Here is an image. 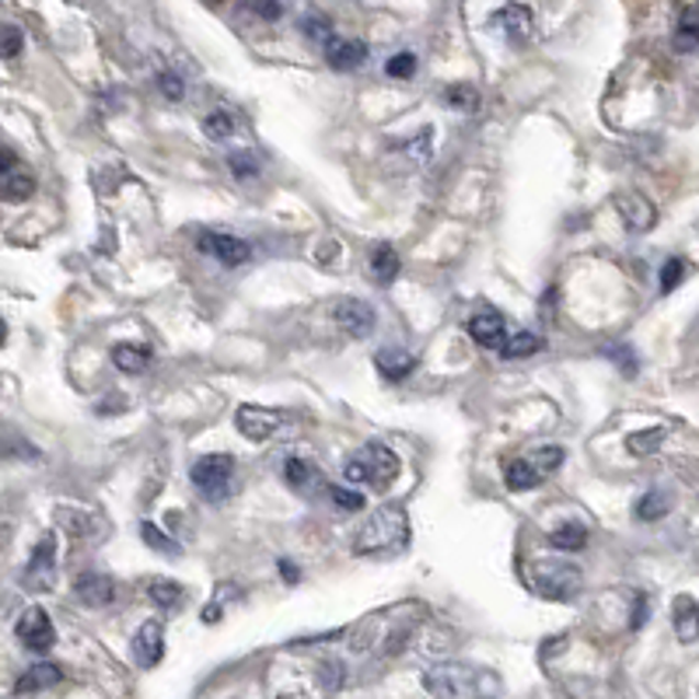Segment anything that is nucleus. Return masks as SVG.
I'll return each mask as SVG.
<instances>
[{"label":"nucleus","mask_w":699,"mask_h":699,"mask_svg":"<svg viewBox=\"0 0 699 699\" xmlns=\"http://www.w3.org/2000/svg\"><path fill=\"white\" fill-rule=\"evenodd\" d=\"M424 689L433 699H500L504 683L494 668L469 665V661H441L424 672Z\"/></svg>","instance_id":"nucleus-1"},{"label":"nucleus","mask_w":699,"mask_h":699,"mask_svg":"<svg viewBox=\"0 0 699 699\" xmlns=\"http://www.w3.org/2000/svg\"><path fill=\"white\" fill-rule=\"evenodd\" d=\"M424 616L420 601H406V606H392L382 612H371L353 627V651H395L403 640L417 630Z\"/></svg>","instance_id":"nucleus-2"},{"label":"nucleus","mask_w":699,"mask_h":699,"mask_svg":"<svg viewBox=\"0 0 699 699\" xmlns=\"http://www.w3.org/2000/svg\"><path fill=\"white\" fill-rule=\"evenodd\" d=\"M406 545H409L406 507L403 504H382L361 525V532H357V539H353V553L371 556V560H385V556H399Z\"/></svg>","instance_id":"nucleus-3"},{"label":"nucleus","mask_w":699,"mask_h":699,"mask_svg":"<svg viewBox=\"0 0 699 699\" xmlns=\"http://www.w3.org/2000/svg\"><path fill=\"white\" fill-rule=\"evenodd\" d=\"M521 577L539 598H550V601H574L584 588L580 566L571 560H550V556L528 560L521 566Z\"/></svg>","instance_id":"nucleus-4"},{"label":"nucleus","mask_w":699,"mask_h":699,"mask_svg":"<svg viewBox=\"0 0 699 699\" xmlns=\"http://www.w3.org/2000/svg\"><path fill=\"white\" fill-rule=\"evenodd\" d=\"M343 476L353 486H371L382 494V489H388L395 480H399V459H395V451L385 448L382 441H371L347 462Z\"/></svg>","instance_id":"nucleus-5"},{"label":"nucleus","mask_w":699,"mask_h":699,"mask_svg":"<svg viewBox=\"0 0 699 699\" xmlns=\"http://www.w3.org/2000/svg\"><path fill=\"white\" fill-rule=\"evenodd\" d=\"M189 480H193L196 494L206 497L211 504L228 500L232 483H235V455H228V451H217V455L196 459L193 472H189Z\"/></svg>","instance_id":"nucleus-6"},{"label":"nucleus","mask_w":699,"mask_h":699,"mask_svg":"<svg viewBox=\"0 0 699 699\" xmlns=\"http://www.w3.org/2000/svg\"><path fill=\"white\" fill-rule=\"evenodd\" d=\"M56 580V535L46 532L40 542H35L32 560L25 566V588L29 591H53Z\"/></svg>","instance_id":"nucleus-7"},{"label":"nucleus","mask_w":699,"mask_h":699,"mask_svg":"<svg viewBox=\"0 0 699 699\" xmlns=\"http://www.w3.org/2000/svg\"><path fill=\"white\" fill-rule=\"evenodd\" d=\"M18 640H22V647L35 651V654H46L53 644H56V630H53V619L46 616V609L32 606L22 612V619H18L14 627Z\"/></svg>","instance_id":"nucleus-8"},{"label":"nucleus","mask_w":699,"mask_h":699,"mask_svg":"<svg viewBox=\"0 0 699 699\" xmlns=\"http://www.w3.org/2000/svg\"><path fill=\"white\" fill-rule=\"evenodd\" d=\"M332 318H336V326L343 329L347 336H353V339L371 336L374 326H377L374 308L368 305V301H361V297H343V301H339V305L332 308Z\"/></svg>","instance_id":"nucleus-9"},{"label":"nucleus","mask_w":699,"mask_h":699,"mask_svg":"<svg viewBox=\"0 0 699 699\" xmlns=\"http://www.w3.org/2000/svg\"><path fill=\"white\" fill-rule=\"evenodd\" d=\"M200 249L206 256H214L221 267H245V262L252 259L249 241H241L235 235H224V232H203L200 235Z\"/></svg>","instance_id":"nucleus-10"},{"label":"nucleus","mask_w":699,"mask_h":699,"mask_svg":"<svg viewBox=\"0 0 699 699\" xmlns=\"http://www.w3.org/2000/svg\"><path fill=\"white\" fill-rule=\"evenodd\" d=\"M235 427L245 441H270L277 427H280V413L267 409V406H238L235 413Z\"/></svg>","instance_id":"nucleus-11"},{"label":"nucleus","mask_w":699,"mask_h":699,"mask_svg":"<svg viewBox=\"0 0 699 699\" xmlns=\"http://www.w3.org/2000/svg\"><path fill=\"white\" fill-rule=\"evenodd\" d=\"M616 211H619L622 224H627V232H633V235L651 232L654 221H657L654 203L647 196H640V193H619L616 196Z\"/></svg>","instance_id":"nucleus-12"},{"label":"nucleus","mask_w":699,"mask_h":699,"mask_svg":"<svg viewBox=\"0 0 699 699\" xmlns=\"http://www.w3.org/2000/svg\"><path fill=\"white\" fill-rule=\"evenodd\" d=\"M469 336L476 339L483 350H497L500 353L504 343H507V323H504V315L494 312V308L476 312V315L469 318Z\"/></svg>","instance_id":"nucleus-13"},{"label":"nucleus","mask_w":699,"mask_h":699,"mask_svg":"<svg viewBox=\"0 0 699 699\" xmlns=\"http://www.w3.org/2000/svg\"><path fill=\"white\" fill-rule=\"evenodd\" d=\"M165 657V627L161 619H147L134 633V661L140 668H155Z\"/></svg>","instance_id":"nucleus-14"},{"label":"nucleus","mask_w":699,"mask_h":699,"mask_svg":"<svg viewBox=\"0 0 699 699\" xmlns=\"http://www.w3.org/2000/svg\"><path fill=\"white\" fill-rule=\"evenodd\" d=\"M494 22L504 29V40L515 43V46H525V43L535 35V14H532V8H525V4H507V8H500Z\"/></svg>","instance_id":"nucleus-15"},{"label":"nucleus","mask_w":699,"mask_h":699,"mask_svg":"<svg viewBox=\"0 0 699 699\" xmlns=\"http://www.w3.org/2000/svg\"><path fill=\"white\" fill-rule=\"evenodd\" d=\"M74 595L91 609H105V606H112V598H116V580L109 574H81L74 580Z\"/></svg>","instance_id":"nucleus-16"},{"label":"nucleus","mask_w":699,"mask_h":699,"mask_svg":"<svg viewBox=\"0 0 699 699\" xmlns=\"http://www.w3.org/2000/svg\"><path fill=\"white\" fill-rule=\"evenodd\" d=\"M368 60V46L361 40H347V35H336L326 46V64L339 74H350Z\"/></svg>","instance_id":"nucleus-17"},{"label":"nucleus","mask_w":699,"mask_h":699,"mask_svg":"<svg viewBox=\"0 0 699 699\" xmlns=\"http://www.w3.org/2000/svg\"><path fill=\"white\" fill-rule=\"evenodd\" d=\"M672 622H675V636L683 644H696L699 640V601L689 595H678L672 601Z\"/></svg>","instance_id":"nucleus-18"},{"label":"nucleus","mask_w":699,"mask_h":699,"mask_svg":"<svg viewBox=\"0 0 699 699\" xmlns=\"http://www.w3.org/2000/svg\"><path fill=\"white\" fill-rule=\"evenodd\" d=\"M374 364H377V374L395 385V382H403V377H409L413 371H417V357L399 350V347H385V350H377Z\"/></svg>","instance_id":"nucleus-19"},{"label":"nucleus","mask_w":699,"mask_h":699,"mask_svg":"<svg viewBox=\"0 0 699 699\" xmlns=\"http://www.w3.org/2000/svg\"><path fill=\"white\" fill-rule=\"evenodd\" d=\"M318 476H323L318 465H312L308 459H301V455L283 462V483H288L291 489H297V494H308V489H315L318 483H323Z\"/></svg>","instance_id":"nucleus-20"},{"label":"nucleus","mask_w":699,"mask_h":699,"mask_svg":"<svg viewBox=\"0 0 699 699\" xmlns=\"http://www.w3.org/2000/svg\"><path fill=\"white\" fill-rule=\"evenodd\" d=\"M545 476L539 472V465L532 462V459H515V462H507V469H504V483H507V489H511V494H525V489H532V486H539Z\"/></svg>","instance_id":"nucleus-21"},{"label":"nucleus","mask_w":699,"mask_h":699,"mask_svg":"<svg viewBox=\"0 0 699 699\" xmlns=\"http://www.w3.org/2000/svg\"><path fill=\"white\" fill-rule=\"evenodd\" d=\"M672 46H675L678 53H692V49H699V4H689V8L678 11Z\"/></svg>","instance_id":"nucleus-22"},{"label":"nucleus","mask_w":699,"mask_h":699,"mask_svg":"<svg viewBox=\"0 0 699 699\" xmlns=\"http://www.w3.org/2000/svg\"><path fill=\"white\" fill-rule=\"evenodd\" d=\"M60 678H64V672L56 665H49V661H43V665H32L22 678H18V692H22V696L43 692V689L60 686Z\"/></svg>","instance_id":"nucleus-23"},{"label":"nucleus","mask_w":699,"mask_h":699,"mask_svg":"<svg viewBox=\"0 0 699 699\" xmlns=\"http://www.w3.org/2000/svg\"><path fill=\"white\" fill-rule=\"evenodd\" d=\"M150 357L155 353H150V347H144V343H116L112 347V364L126 374H140L150 364Z\"/></svg>","instance_id":"nucleus-24"},{"label":"nucleus","mask_w":699,"mask_h":699,"mask_svg":"<svg viewBox=\"0 0 699 699\" xmlns=\"http://www.w3.org/2000/svg\"><path fill=\"white\" fill-rule=\"evenodd\" d=\"M399 252H395V245L382 241V245H374V252H371V273L377 283H392L395 277H399Z\"/></svg>","instance_id":"nucleus-25"},{"label":"nucleus","mask_w":699,"mask_h":699,"mask_svg":"<svg viewBox=\"0 0 699 699\" xmlns=\"http://www.w3.org/2000/svg\"><path fill=\"white\" fill-rule=\"evenodd\" d=\"M550 542L556 545V550H563V553H580L584 545H588V525L563 521V525H556L553 532H550Z\"/></svg>","instance_id":"nucleus-26"},{"label":"nucleus","mask_w":699,"mask_h":699,"mask_svg":"<svg viewBox=\"0 0 699 699\" xmlns=\"http://www.w3.org/2000/svg\"><path fill=\"white\" fill-rule=\"evenodd\" d=\"M542 347H545L542 336L521 329V332H515V336H507V343H504L500 357H504V361H521V357H532V353H539Z\"/></svg>","instance_id":"nucleus-27"},{"label":"nucleus","mask_w":699,"mask_h":699,"mask_svg":"<svg viewBox=\"0 0 699 699\" xmlns=\"http://www.w3.org/2000/svg\"><path fill=\"white\" fill-rule=\"evenodd\" d=\"M147 598L155 601V606H161V609H172V606H179V601L185 598V588L179 580H168V577H155L147 584Z\"/></svg>","instance_id":"nucleus-28"},{"label":"nucleus","mask_w":699,"mask_h":699,"mask_svg":"<svg viewBox=\"0 0 699 699\" xmlns=\"http://www.w3.org/2000/svg\"><path fill=\"white\" fill-rule=\"evenodd\" d=\"M301 35H305L308 43L323 46V49L336 40V32H332L326 14H305V18H301Z\"/></svg>","instance_id":"nucleus-29"},{"label":"nucleus","mask_w":699,"mask_h":699,"mask_svg":"<svg viewBox=\"0 0 699 699\" xmlns=\"http://www.w3.org/2000/svg\"><path fill=\"white\" fill-rule=\"evenodd\" d=\"M326 494L336 504V511H347V515L364 511V504H368V497L353 486H326Z\"/></svg>","instance_id":"nucleus-30"},{"label":"nucleus","mask_w":699,"mask_h":699,"mask_svg":"<svg viewBox=\"0 0 699 699\" xmlns=\"http://www.w3.org/2000/svg\"><path fill=\"white\" fill-rule=\"evenodd\" d=\"M633 515H636V521H657V518H665L668 515V497L661 494V489H651V494H644V497L636 500Z\"/></svg>","instance_id":"nucleus-31"},{"label":"nucleus","mask_w":699,"mask_h":699,"mask_svg":"<svg viewBox=\"0 0 699 699\" xmlns=\"http://www.w3.org/2000/svg\"><path fill=\"white\" fill-rule=\"evenodd\" d=\"M32 189H35L32 176L29 172H18V168H14L11 176L0 179V200H29Z\"/></svg>","instance_id":"nucleus-32"},{"label":"nucleus","mask_w":699,"mask_h":699,"mask_svg":"<svg viewBox=\"0 0 699 699\" xmlns=\"http://www.w3.org/2000/svg\"><path fill=\"white\" fill-rule=\"evenodd\" d=\"M203 134L211 137V140H232V134H235L232 112L228 109H217V112H211V116H203Z\"/></svg>","instance_id":"nucleus-33"},{"label":"nucleus","mask_w":699,"mask_h":699,"mask_svg":"<svg viewBox=\"0 0 699 699\" xmlns=\"http://www.w3.org/2000/svg\"><path fill=\"white\" fill-rule=\"evenodd\" d=\"M385 74L392 81H409V78H417V53H392L388 56V64H385Z\"/></svg>","instance_id":"nucleus-34"},{"label":"nucleus","mask_w":699,"mask_h":699,"mask_svg":"<svg viewBox=\"0 0 699 699\" xmlns=\"http://www.w3.org/2000/svg\"><path fill=\"white\" fill-rule=\"evenodd\" d=\"M140 539L150 545V550H158V553H182V545L165 532V528H158V525H150V521H144L140 525Z\"/></svg>","instance_id":"nucleus-35"},{"label":"nucleus","mask_w":699,"mask_h":699,"mask_svg":"<svg viewBox=\"0 0 699 699\" xmlns=\"http://www.w3.org/2000/svg\"><path fill=\"white\" fill-rule=\"evenodd\" d=\"M444 102L455 105L459 112H476L480 109V91L472 88V84H451L444 91Z\"/></svg>","instance_id":"nucleus-36"},{"label":"nucleus","mask_w":699,"mask_h":699,"mask_svg":"<svg viewBox=\"0 0 699 699\" xmlns=\"http://www.w3.org/2000/svg\"><path fill=\"white\" fill-rule=\"evenodd\" d=\"M601 353H606L609 361H616V368L627 374V377L636 374V353L627 343H606V347H601Z\"/></svg>","instance_id":"nucleus-37"},{"label":"nucleus","mask_w":699,"mask_h":699,"mask_svg":"<svg viewBox=\"0 0 699 699\" xmlns=\"http://www.w3.org/2000/svg\"><path fill=\"white\" fill-rule=\"evenodd\" d=\"M25 46V35L18 25H0V60H11Z\"/></svg>","instance_id":"nucleus-38"},{"label":"nucleus","mask_w":699,"mask_h":699,"mask_svg":"<svg viewBox=\"0 0 699 699\" xmlns=\"http://www.w3.org/2000/svg\"><path fill=\"white\" fill-rule=\"evenodd\" d=\"M528 459H532V462L539 465V472H542V476H550V472H556V469L563 465V448H556V444H545V448H535V451H532V455H528Z\"/></svg>","instance_id":"nucleus-39"},{"label":"nucleus","mask_w":699,"mask_h":699,"mask_svg":"<svg viewBox=\"0 0 699 699\" xmlns=\"http://www.w3.org/2000/svg\"><path fill=\"white\" fill-rule=\"evenodd\" d=\"M158 91L165 94L168 102H182V99H185V81H182V74H176V70L158 74Z\"/></svg>","instance_id":"nucleus-40"},{"label":"nucleus","mask_w":699,"mask_h":699,"mask_svg":"<svg viewBox=\"0 0 699 699\" xmlns=\"http://www.w3.org/2000/svg\"><path fill=\"white\" fill-rule=\"evenodd\" d=\"M683 273H686V262L668 259L665 267H661V294H672L678 283H683Z\"/></svg>","instance_id":"nucleus-41"},{"label":"nucleus","mask_w":699,"mask_h":699,"mask_svg":"<svg viewBox=\"0 0 699 699\" xmlns=\"http://www.w3.org/2000/svg\"><path fill=\"white\" fill-rule=\"evenodd\" d=\"M228 165H232V172H235L238 179H252V176H259V158L249 155V150H235V155L228 158Z\"/></svg>","instance_id":"nucleus-42"},{"label":"nucleus","mask_w":699,"mask_h":699,"mask_svg":"<svg viewBox=\"0 0 699 699\" xmlns=\"http://www.w3.org/2000/svg\"><path fill=\"white\" fill-rule=\"evenodd\" d=\"M661 438H665V430H644V433H633V438H630V451H633V455H651V451H657Z\"/></svg>","instance_id":"nucleus-43"},{"label":"nucleus","mask_w":699,"mask_h":699,"mask_svg":"<svg viewBox=\"0 0 699 699\" xmlns=\"http://www.w3.org/2000/svg\"><path fill=\"white\" fill-rule=\"evenodd\" d=\"M277 571H280V577L288 580V584H297V580H301V571H297V566H294L288 556H283V560H277Z\"/></svg>","instance_id":"nucleus-44"},{"label":"nucleus","mask_w":699,"mask_h":699,"mask_svg":"<svg viewBox=\"0 0 699 699\" xmlns=\"http://www.w3.org/2000/svg\"><path fill=\"white\" fill-rule=\"evenodd\" d=\"M14 155H11V150L8 147H0V179H4V176H11L14 172Z\"/></svg>","instance_id":"nucleus-45"},{"label":"nucleus","mask_w":699,"mask_h":699,"mask_svg":"<svg viewBox=\"0 0 699 699\" xmlns=\"http://www.w3.org/2000/svg\"><path fill=\"white\" fill-rule=\"evenodd\" d=\"M252 11H256L259 18H267V22H277V18L283 14V8H280V4H256Z\"/></svg>","instance_id":"nucleus-46"},{"label":"nucleus","mask_w":699,"mask_h":699,"mask_svg":"<svg viewBox=\"0 0 699 699\" xmlns=\"http://www.w3.org/2000/svg\"><path fill=\"white\" fill-rule=\"evenodd\" d=\"M4 336H8V326H4V318H0V343H4Z\"/></svg>","instance_id":"nucleus-47"}]
</instances>
